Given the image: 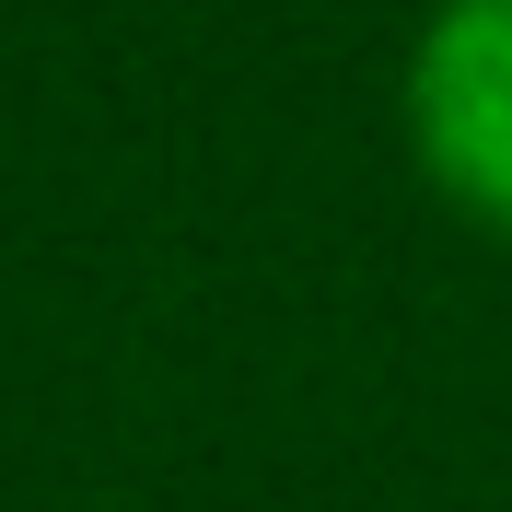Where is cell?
<instances>
[{"label":"cell","instance_id":"1","mask_svg":"<svg viewBox=\"0 0 512 512\" xmlns=\"http://www.w3.org/2000/svg\"><path fill=\"white\" fill-rule=\"evenodd\" d=\"M419 140L454 198L512 233V0H454L419 47Z\"/></svg>","mask_w":512,"mask_h":512}]
</instances>
